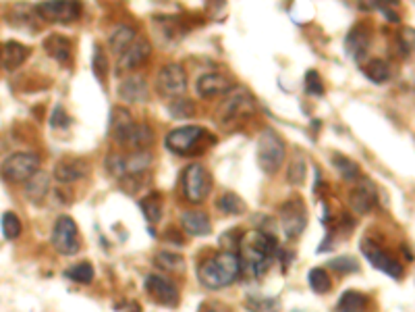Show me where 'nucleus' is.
Returning a JSON list of instances; mask_svg holds the SVG:
<instances>
[{"mask_svg":"<svg viewBox=\"0 0 415 312\" xmlns=\"http://www.w3.org/2000/svg\"><path fill=\"white\" fill-rule=\"evenodd\" d=\"M241 273V258L235 252L223 250L199 264V283L208 289H223L231 285Z\"/></svg>","mask_w":415,"mask_h":312,"instance_id":"f257e3e1","label":"nucleus"},{"mask_svg":"<svg viewBox=\"0 0 415 312\" xmlns=\"http://www.w3.org/2000/svg\"><path fill=\"white\" fill-rule=\"evenodd\" d=\"M276 254V240L264 231H252L241 240V264L252 275H264Z\"/></svg>","mask_w":415,"mask_h":312,"instance_id":"f03ea898","label":"nucleus"},{"mask_svg":"<svg viewBox=\"0 0 415 312\" xmlns=\"http://www.w3.org/2000/svg\"><path fill=\"white\" fill-rule=\"evenodd\" d=\"M287 156V146L274 129H264L258 137V165L266 175H274Z\"/></svg>","mask_w":415,"mask_h":312,"instance_id":"7ed1b4c3","label":"nucleus"},{"mask_svg":"<svg viewBox=\"0 0 415 312\" xmlns=\"http://www.w3.org/2000/svg\"><path fill=\"white\" fill-rule=\"evenodd\" d=\"M0 173L11 184H28L40 173V156L36 152H15L0 165Z\"/></svg>","mask_w":415,"mask_h":312,"instance_id":"20e7f679","label":"nucleus"},{"mask_svg":"<svg viewBox=\"0 0 415 312\" xmlns=\"http://www.w3.org/2000/svg\"><path fill=\"white\" fill-rule=\"evenodd\" d=\"M210 135L203 127L199 125H183V127H176L172 129L166 139H164V146L174 152V154H197V150L201 148L203 139Z\"/></svg>","mask_w":415,"mask_h":312,"instance_id":"39448f33","label":"nucleus"},{"mask_svg":"<svg viewBox=\"0 0 415 312\" xmlns=\"http://www.w3.org/2000/svg\"><path fill=\"white\" fill-rule=\"evenodd\" d=\"M181 184H183V194L189 202L193 204H199L208 198L210 194V188H212V179H210V173H208L201 165H189L185 171H183V177H181Z\"/></svg>","mask_w":415,"mask_h":312,"instance_id":"423d86ee","label":"nucleus"},{"mask_svg":"<svg viewBox=\"0 0 415 312\" xmlns=\"http://www.w3.org/2000/svg\"><path fill=\"white\" fill-rule=\"evenodd\" d=\"M52 246L63 254V256H73L79 252L81 248V240H79V229L75 225V221L67 215L59 217L52 229Z\"/></svg>","mask_w":415,"mask_h":312,"instance_id":"0eeeda50","label":"nucleus"},{"mask_svg":"<svg viewBox=\"0 0 415 312\" xmlns=\"http://www.w3.org/2000/svg\"><path fill=\"white\" fill-rule=\"evenodd\" d=\"M361 254L367 258V262H370L374 269L386 273L388 277H392V279H401V277H403V266H401L392 256H388V254L384 252V248L378 246L376 242H372V240H367V237L361 240Z\"/></svg>","mask_w":415,"mask_h":312,"instance_id":"6e6552de","label":"nucleus"},{"mask_svg":"<svg viewBox=\"0 0 415 312\" xmlns=\"http://www.w3.org/2000/svg\"><path fill=\"white\" fill-rule=\"evenodd\" d=\"M156 86H158V92L162 96H168V98H179L185 94L187 90V73L181 65H166L160 69L158 77H156Z\"/></svg>","mask_w":415,"mask_h":312,"instance_id":"1a4fd4ad","label":"nucleus"},{"mask_svg":"<svg viewBox=\"0 0 415 312\" xmlns=\"http://www.w3.org/2000/svg\"><path fill=\"white\" fill-rule=\"evenodd\" d=\"M281 223L287 237H297L307 225V213L301 200H289L281 211Z\"/></svg>","mask_w":415,"mask_h":312,"instance_id":"9d476101","label":"nucleus"},{"mask_svg":"<svg viewBox=\"0 0 415 312\" xmlns=\"http://www.w3.org/2000/svg\"><path fill=\"white\" fill-rule=\"evenodd\" d=\"M38 13L42 17H46L48 21L69 23L79 17L81 7H79V3H73V0H48V3L38 5Z\"/></svg>","mask_w":415,"mask_h":312,"instance_id":"9b49d317","label":"nucleus"},{"mask_svg":"<svg viewBox=\"0 0 415 312\" xmlns=\"http://www.w3.org/2000/svg\"><path fill=\"white\" fill-rule=\"evenodd\" d=\"M252 108H254L252 96H250L245 90H235V92L227 98V102L223 104L219 119H221L223 125H229V123L237 121L243 113H250Z\"/></svg>","mask_w":415,"mask_h":312,"instance_id":"f8f14e48","label":"nucleus"},{"mask_svg":"<svg viewBox=\"0 0 415 312\" xmlns=\"http://www.w3.org/2000/svg\"><path fill=\"white\" fill-rule=\"evenodd\" d=\"M145 289L156 302H160L164 306H176L179 304V291L174 287V283L162 275H156V273L148 275L145 277Z\"/></svg>","mask_w":415,"mask_h":312,"instance_id":"ddd939ff","label":"nucleus"},{"mask_svg":"<svg viewBox=\"0 0 415 312\" xmlns=\"http://www.w3.org/2000/svg\"><path fill=\"white\" fill-rule=\"evenodd\" d=\"M119 98L129 104H141L150 98V88L143 75H129L119 86Z\"/></svg>","mask_w":415,"mask_h":312,"instance_id":"4468645a","label":"nucleus"},{"mask_svg":"<svg viewBox=\"0 0 415 312\" xmlns=\"http://www.w3.org/2000/svg\"><path fill=\"white\" fill-rule=\"evenodd\" d=\"M90 173V165L85 159H63L54 165V177L61 184H73L83 179Z\"/></svg>","mask_w":415,"mask_h":312,"instance_id":"2eb2a0df","label":"nucleus"},{"mask_svg":"<svg viewBox=\"0 0 415 312\" xmlns=\"http://www.w3.org/2000/svg\"><path fill=\"white\" fill-rule=\"evenodd\" d=\"M152 55V44L148 42V38H137L121 57H119V69H137L141 67Z\"/></svg>","mask_w":415,"mask_h":312,"instance_id":"dca6fc26","label":"nucleus"},{"mask_svg":"<svg viewBox=\"0 0 415 312\" xmlns=\"http://www.w3.org/2000/svg\"><path fill=\"white\" fill-rule=\"evenodd\" d=\"M349 204L357 215H365L376 206V188L370 179L357 184L349 194Z\"/></svg>","mask_w":415,"mask_h":312,"instance_id":"f3484780","label":"nucleus"},{"mask_svg":"<svg viewBox=\"0 0 415 312\" xmlns=\"http://www.w3.org/2000/svg\"><path fill=\"white\" fill-rule=\"evenodd\" d=\"M195 90L201 98H216L231 90V81L221 73H205L197 79Z\"/></svg>","mask_w":415,"mask_h":312,"instance_id":"a211bd4d","label":"nucleus"},{"mask_svg":"<svg viewBox=\"0 0 415 312\" xmlns=\"http://www.w3.org/2000/svg\"><path fill=\"white\" fill-rule=\"evenodd\" d=\"M345 48L349 52V57L355 63H361L363 57L370 50V30L365 26H357L349 32L347 40H345Z\"/></svg>","mask_w":415,"mask_h":312,"instance_id":"6ab92c4d","label":"nucleus"},{"mask_svg":"<svg viewBox=\"0 0 415 312\" xmlns=\"http://www.w3.org/2000/svg\"><path fill=\"white\" fill-rule=\"evenodd\" d=\"M133 125H135V121H133V117H131L129 110H125L123 106L112 108L110 131H112V137H114L117 144L127 146V139H129V133H131Z\"/></svg>","mask_w":415,"mask_h":312,"instance_id":"aec40b11","label":"nucleus"},{"mask_svg":"<svg viewBox=\"0 0 415 312\" xmlns=\"http://www.w3.org/2000/svg\"><path fill=\"white\" fill-rule=\"evenodd\" d=\"M181 225L189 235H195V237H203L212 231L210 219H208L203 211H185L181 215Z\"/></svg>","mask_w":415,"mask_h":312,"instance_id":"412c9836","label":"nucleus"},{"mask_svg":"<svg viewBox=\"0 0 415 312\" xmlns=\"http://www.w3.org/2000/svg\"><path fill=\"white\" fill-rule=\"evenodd\" d=\"M28 48L19 42H5L0 46V67L7 71H15L28 59Z\"/></svg>","mask_w":415,"mask_h":312,"instance_id":"4be33fe9","label":"nucleus"},{"mask_svg":"<svg viewBox=\"0 0 415 312\" xmlns=\"http://www.w3.org/2000/svg\"><path fill=\"white\" fill-rule=\"evenodd\" d=\"M44 48L46 52L59 61V63H69L71 61V55H73V44L69 38L61 36V34H50L46 40H44Z\"/></svg>","mask_w":415,"mask_h":312,"instance_id":"5701e85b","label":"nucleus"},{"mask_svg":"<svg viewBox=\"0 0 415 312\" xmlns=\"http://www.w3.org/2000/svg\"><path fill=\"white\" fill-rule=\"evenodd\" d=\"M137 40V32L131 26H117L108 36V46L114 55H123Z\"/></svg>","mask_w":415,"mask_h":312,"instance_id":"b1692460","label":"nucleus"},{"mask_svg":"<svg viewBox=\"0 0 415 312\" xmlns=\"http://www.w3.org/2000/svg\"><path fill=\"white\" fill-rule=\"evenodd\" d=\"M152 144H154V129L148 123H135L129 133L127 146L133 148L135 152H141V150H148Z\"/></svg>","mask_w":415,"mask_h":312,"instance_id":"393cba45","label":"nucleus"},{"mask_svg":"<svg viewBox=\"0 0 415 312\" xmlns=\"http://www.w3.org/2000/svg\"><path fill=\"white\" fill-rule=\"evenodd\" d=\"M150 165H152V154L148 150L133 152V154L125 156V177L127 175L139 177L145 169H150Z\"/></svg>","mask_w":415,"mask_h":312,"instance_id":"a878e982","label":"nucleus"},{"mask_svg":"<svg viewBox=\"0 0 415 312\" xmlns=\"http://www.w3.org/2000/svg\"><path fill=\"white\" fill-rule=\"evenodd\" d=\"M48 188H50V179L44 171H40L26 184V194L32 202H42L48 194Z\"/></svg>","mask_w":415,"mask_h":312,"instance_id":"bb28decb","label":"nucleus"},{"mask_svg":"<svg viewBox=\"0 0 415 312\" xmlns=\"http://www.w3.org/2000/svg\"><path fill=\"white\" fill-rule=\"evenodd\" d=\"M367 306V298L359 291H345L338 300V312H363Z\"/></svg>","mask_w":415,"mask_h":312,"instance_id":"cd10ccee","label":"nucleus"},{"mask_svg":"<svg viewBox=\"0 0 415 312\" xmlns=\"http://www.w3.org/2000/svg\"><path fill=\"white\" fill-rule=\"evenodd\" d=\"M363 73L370 81L374 84H384L390 79V65L382 59H374L363 67Z\"/></svg>","mask_w":415,"mask_h":312,"instance_id":"c85d7f7f","label":"nucleus"},{"mask_svg":"<svg viewBox=\"0 0 415 312\" xmlns=\"http://www.w3.org/2000/svg\"><path fill=\"white\" fill-rule=\"evenodd\" d=\"M305 175H307V161H305V156L301 152H295L293 159H291V165H289L287 177H289V182L293 186H301L305 182Z\"/></svg>","mask_w":415,"mask_h":312,"instance_id":"c756f323","label":"nucleus"},{"mask_svg":"<svg viewBox=\"0 0 415 312\" xmlns=\"http://www.w3.org/2000/svg\"><path fill=\"white\" fill-rule=\"evenodd\" d=\"M332 165L341 173V177L347 179V182H355L359 177V165L355 161L347 159V156H343V154H334L332 156Z\"/></svg>","mask_w":415,"mask_h":312,"instance_id":"7c9ffc66","label":"nucleus"},{"mask_svg":"<svg viewBox=\"0 0 415 312\" xmlns=\"http://www.w3.org/2000/svg\"><path fill=\"white\" fill-rule=\"evenodd\" d=\"M154 262H156L160 269H164V271H176V273H181V271L185 269V258H183L179 252L162 250V252L156 254Z\"/></svg>","mask_w":415,"mask_h":312,"instance_id":"2f4dec72","label":"nucleus"},{"mask_svg":"<svg viewBox=\"0 0 415 312\" xmlns=\"http://www.w3.org/2000/svg\"><path fill=\"white\" fill-rule=\"evenodd\" d=\"M139 206H141V211H143V215H145V219H148L150 223L160 221V215H162L160 194H156V192H154V194H148L145 198H141Z\"/></svg>","mask_w":415,"mask_h":312,"instance_id":"473e14b6","label":"nucleus"},{"mask_svg":"<svg viewBox=\"0 0 415 312\" xmlns=\"http://www.w3.org/2000/svg\"><path fill=\"white\" fill-rule=\"evenodd\" d=\"M0 227H3V235L5 240H17L21 235V221L15 213H5L3 215V221H0Z\"/></svg>","mask_w":415,"mask_h":312,"instance_id":"72a5a7b5","label":"nucleus"},{"mask_svg":"<svg viewBox=\"0 0 415 312\" xmlns=\"http://www.w3.org/2000/svg\"><path fill=\"white\" fill-rule=\"evenodd\" d=\"M247 308L252 312H279L281 302L274 298H262V295H250L247 298Z\"/></svg>","mask_w":415,"mask_h":312,"instance_id":"f704fd0d","label":"nucleus"},{"mask_svg":"<svg viewBox=\"0 0 415 312\" xmlns=\"http://www.w3.org/2000/svg\"><path fill=\"white\" fill-rule=\"evenodd\" d=\"M307 281H310V287L316 291V293H326L330 289V277L324 269L316 266L307 273Z\"/></svg>","mask_w":415,"mask_h":312,"instance_id":"c9c22d12","label":"nucleus"},{"mask_svg":"<svg viewBox=\"0 0 415 312\" xmlns=\"http://www.w3.org/2000/svg\"><path fill=\"white\" fill-rule=\"evenodd\" d=\"M67 277L73 279V281H77V283H92V279H94V266L90 262H79V264H75V266H71L67 271Z\"/></svg>","mask_w":415,"mask_h":312,"instance_id":"e433bc0d","label":"nucleus"},{"mask_svg":"<svg viewBox=\"0 0 415 312\" xmlns=\"http://www.w3.org/2000/svg\"><path fill=\"white\" fill-rule=\"evenodd\" d=\"M219 208H221V211H225L227 215H239V213H243V211H245V206H243V200H241L237 194H233V192L225 194V196L219 200Z\"/></svg>","mask_w":415,"mask_h":312,"instance_id":"4c0bfd02","label":"nucleus"},{"mask_svg":"<svg viewBox=\"0 0 415 312\" xmlns=\"http://www.w3.org/2000/svg\"><path fill=\"white\" fill-rule=\"evenodd\" d=\"M168 113H170L174 119H189V117L195 113V108H193V104H191L189 100L174 98V100H172V104L168 106Z\"/></svg>","mask_w":415,"mask_h":312,"instance_id":"58836bf2","label":"nucleus"},{"mask_svg":"<svg viewBox=\"0 0 415 312\" xmlns=\"http://www.w3.org/2000/svg\"><path fill=\"white\" fill-rule=\"evenodd\" d=\"M92 69H94L96 77H98L100 81H104V77H106V73H108V61H106V57H104V52H102L100 46H96V50H94Z\"/></svg>","mask_w":415,"mask_h":312,"instance_id":"ea45409f","label":"nucleus"},{"mask_svg":"<svg viewBox=\"0 0 415 312\" xmlns=\"http://www.w3.org/2000/svg\"><path fill=\"white\" fill-rule=\"evenodd\" d=\"M305 92L312 94V96H322L324 94V86H322L320 73L314 71V69L305 73Z\"/></svg>","mask_w":415,"mask_h":312,"instance_id":"a19ab883","label":"nucleus"},{"mask_svg":"<svg viewBox=\"0 0 415 312\" xmlns=\"http://www.w3.org/2000/svg\"><path fill=\"white\" fill-rule=\"evenodd\" d=\"M398 46L403 55H415V30L405 28L398 36Z\"/></svg>","mask_w":415,"mask_h":312,"instance_id":"79ce46f5","label":"nucleus"},{"mask_svg":"<svg viewBox=\"0 0 415 312\" xmlns=\"http://www.w3.org/2000/svg\"><path fill=\"white\" fill-rule=\"evenodd\" d=\"M328 266H332L334 271H338V273H355L359 266H357V262H355V258H351V256H341V258H334V260H330L328 262Z\"/></svg>","mask_w":415,"mask_h":312,"instance_id":"37998d69","label":"nucleus"},{"mask_svg":"<svg viewBox=\"0 0 415 312\" xmlns=\"http://www.w3.org/2000/svg\"><path fill=\"white\" fill-rule=\"evenodd\" d=\"M50 125H52V127H59V129H63V127H69V125H71V119H69V115L65 113V108H63V106H57V108H54V113H52V119H50Z\"/></svg>","mask_w":415,"mask_h":312,"instance_id":"c03bdc74","label":"nucleus"},{"mask_svg":"<svg viewBox=\"0 0 415 312\" xmlns=\"http://www.w3.org/2000/svg\"><path fill=\"white\" fill-rule=\"evenodd\" d=\"M199 312H225V310L216 302H205V304H201Z\"/></svg>","mask_w":415,"mask_h":312,"instance_id":"a18cd8bd","label":"nucleus"}]
</instances>
